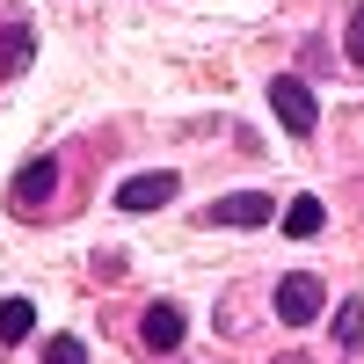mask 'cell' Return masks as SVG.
Returning a JSON list of instances; mask_svg holds the SVG:
<instances>
[{"instance_id": "3", "label": "cell", "mask_w": 364, "mask_h": 364, "mask_svg": "<svg viewBox=\"0 0 364 364\" xmlns=\"http://www.w3.org/2000/svg\"><path fill=\"white\" fill-rule=\"evenodd\" d=\"M269 219H277V204H269L262 190H240V197L211 204V226H269Z\"/></svg>"}, {"instance_id": "4", "label": "cell", "mask_w": 364, "mask_h": 364, "mask_svg": "<svg viewBox=\"0 0 364 364\" xmlns=\"http://www.w3.org/2000/svg\"><path fill=\"white\" fill-rule=\"evenodd\" d=\"M175 204V175H132V182H117V211H161Z\"/></svg>"}, {"instance_id": "1", "label": "cell", "mask_w": 364, "mask_h": 364, "mask_svg": "<svg viewBox=\"0 0 364 364\" xmlns=\"http://www.w3.org/2000/svg\"><path fill=\"white\" fill-rule=\"evenodd\" d=\"M269 109H277V124L299 132V139L321 124V102H314V87L299 80V73H277V80H269Z\"/></svg>"}, {"instance_id": "8", "label": "cell", "mask_w": 364, "mask_h": 364, "mask_svg": "<svg viewBox=\"0 0 364 364\" xmlns=\"http://www.w3.org/2000/svg\"><path fill=\"white\" fill-rule=\"evenodd\" d=\"M29 328H37V306L29 299H0V343H22Z\"/></svg>"}, {"instance_id": "5", "label": "cell", "mask_w": 364, "mask_h": 364, "mask_svg": "<svg viewBox=\"0 0 364 364\" xmlns=\"http://www.w3.org/2000/svg\"><path fill=\"white\" fill-rule=\"evenodd\" d=\"M139 343L146 350H182V306H168V299H154L139 321Z\"/></svg>"}, {"instance_id": "12", "label": "cell", "mask_w": 364, "mask_h": 364, "mask_svg": "<svg viewBox=\"0 0 364 364\" xmlns=\"http://www.w3.org/2000/svg\"><path fill=\"white\" fill-rule=\"evenodd\" d=\"M343 51H350V66H364V8L350 15V37H343Z\"/></svg>"}, {"instance_id": "9", "label": "cell", "mask_w": 364, "mask_h": 364, "mask_svg": "<svg viewBox=\"0 0 364 364\" xmlns=\"http://www.w3.org/2000/svg\"><path fill=\"white\" fill-rule=\"evenodd\" d=\"M29 51H37V37H29V29H0V66H8V73L29 66Z\"/></svg>"}, {"instance_id": "10", "label": "cell", "mask_w": 364, "mask_h": 364, "mask_svg": "<svg viewBox=\"0 0 364 364\" xmlns=\"http://www.w3.org/2000/svg\"><path fill=\"white\" fill-rule=\"evenodd\" d=\"M336 343H343V350H357V343H364V299H350V306L336 314Z\"/></svg>"}, {"instance_id": "7", "label": "cell", "mask_w": 364, "mask_h": 364, "mask_svg": "<svg viewBox=\"0 0 364 364\" xmlns=\"http://www.w3.org/2000/svg\"><path fill=\"white\" fill-rule=\"evenodd\" d=\"M321 226H328V204H321V197H291V211H284V233H291V240H314Z\"/></svg>"}, {"instance_id": "6", "label": "cell", "mask_w": 364, "mask_h": 364, "mask_svg": "<svg viewBox=\"0 0 364 364\" xmlns=\"http://www.w3.org/2000/svg\"><path fill=\"white\" fill-rule=\"evenodd\" d=\"M51 190H58V161H29L15 175V204H44Z\"/></svg>"}, {"instance_id": "2", "label": "cell", "mask_w": 364, "mask_h": 364, "mask_svg": "<svg viewBox=\"0 0 364 364\" xmlns=\"http://www.w3.org/2000/svg\"><path fill=\"white\" fill-rule=\"evenodd\" d=\"M321 306H328V284H321V277H284V284H277V321H284V328H314Z\"/></svg>"}, {"instance_id": "11", "label": "cell", "mask_w": 364, "mask_h": 364, "mask_svg": "<svg viewBox=\"0 0 364 364\" xmlns=\"http://www.w3.org/2000/svg\"><path fill=\"white\" fill-rule=\"evenodd\" d=\"M44 364H87V350H80L73 336H51V343H44Z\"/></svg>"}]
</instances>
